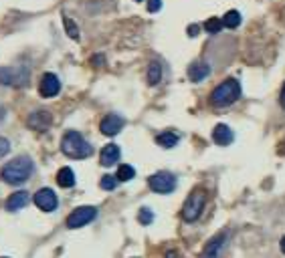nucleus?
Segmentation results:
<instances>
[{"mask_svg":"<svg viewBox=\"0 0 285 258\" xmlns=\"http://www.w3.org/2000/svg\"><path fill=\"white\" fill-rule=\"evenodd\" d=\"M118 182H120V180H118L116 176H103L101 182H99V186H101L103 190H107V192H112V190H116Z\"/></svg>","mask_w":285,"mask_h":258,"instance_id":"25","label":"nucleus"},{"mask_svg":"<svg viewBox=\"0 0 285 258\" xmlns=\"http://www.w3.org/2000/svg\"><path fill=\"white\" fill-rule=\"evenodd\" d=\"M223 25H225L227 29H237V27L241 25V14H239V10H229V12L225 14V18H223Z\"/></svg>","mask_w":285,"mask_h":258,"instance_id":"20","label":"nucleus"},{"mask_svg":"<svg viewBox=\"0 0 285 258\" xmlns=\"http://www.w3.org/2000/svg\"><path fill=\"white\" fill-rule=\"evenodd\" d=\"M39 91H41L42 97H47V99L59 95V91H61V81H59V77L53 75V73H45V75H42V79H41Z\"/></svg>","mask_w":285,"mask_h":258,"instance_id":"8","label":"nucleus"},{"mask_svg":"<svg viewBox=\"0 0 285 258\" xmlns=\"http://www.w3.org/2000/svg\"><path fill=\"white\" fill-rule=\"evenodd\" d=\"M223 27H225V25H223V18H208L206 23H204L206 32H210V34H216Z\"/></svg>","mask_w":285,"mask_h":258,"instance_id":"22","label":"nucleus"},{"mask_svg":"<svg viewBox=\"0 0 285 258\" xmlns=\"http://www.w3.org/2000/svg\"><path fill=\"white\" fill-rule=\"evenodd\" d=\"M210 75V67L206 63H201V61H196V63H192L190 67H188V79L192 81V83H201L204 77H208Z\"/></svg>","mask_w":285,"mask_h":258,"instance_id":"14","label":"nucleus"},{"mask_svg":"<svg viewBox=\"0 0 285 258\" xmlns=\"http://www.w3.org/2000/svg\"><path fill=\"white\" fill-rule=\"evenodd\" d=\"M99 129H101V133L103 135H107V137H114V135H118L122 129H123V119L120 117V115H105L103 119H101V123H99Z\"/></svg>","mask_w":285,"mask_h":258,"instance_id":"10","label":"nucleus"},{"mask_svg":"<svg viewBox=\"0 0 285 258\" xmlns=\"http://www.w3.org/2000/svg\"><path fill=\"white\" fill-rule=\"evenodd\" d=\"M166 258H174V252H170V254H168V256H166Z\"/></svg>","mask_w":285,"mask_h":258,"instance_id":"33","label":"nucleus"},{"mask_svg":"<svg viewBox=\"0 0 285 258\" xmlns=\"http://www.w3.org/2000/svg\"><path fill=\"white\" fill-rule=\"evenodd\" d=\"M35 171V163L29 156H18L14 160H10L4 167H2V180L10 186H18L27 182Z\"/></svg>","mask_w":285,"mask_h":258,"instance_id":"1","label":"nucleus"},{"mask_svg":"<svg viewBox=\"0 0 285 258\" xmlns=\"http://www.w3.org/2000/svg\"><path fill=\"white\" fill-rule=\"evenodd\" d=\"M156 143L162 145V147H166V149H170V147H174V145L178 143V135H176V133H170V131L160 133V135L156 137Z\"/></svg>","mask_w":285,"mask_h":258,"instance_id":"19","label":"nucleus"},{"mask_svg":"<svg viewBox=\"0 0 285 258\" xmlns=\"http://www.w3.org/2000/svg\"><path fill=\"white\" fill-rule=\"evenodd\" d=\"M97 218V208L93 206H79L75 208L69 218H67V226L69 228H81V226H87L89 222H93Z\"/></svg>","mask_w":285,"mask_h":258,"instance_id":"6","label":"nucleus"},{"mask_svg":"<svg viewBox=\"0 0 285 258\" xmlns=\"http://www.w3.org/2000/svg\"><path fill=\"white\" fill-rule=\"evenodd\" d=\"M2 258H6V256H2Z\"/></svg>","mask_w":285,"mask_h":258,"instance_id":"35","label":"nucleus"},{"mask_svg":"<svg viewBox=\"0 0 285 258\" xmlns=\"http://www.w3.org/2000/svg\"><path fill=\"white\" fill-rule=\"evenodd\" d=\"M4 115H6V109H4V107H2V105H0V121H2V119H4Z\"/></svg>","mask_w":285,"mask_h":258,"instance_id":"31","label":"nucleus"},{"mask_svg":"<svg viewBox=\"0 0 285 258\" xmlns=\"http://www.w3.org/2000/svg\"><path fill=\"white\" fill-rule=\"evenodd\" d=\"M162 79V67H160V63H150V67H148V83L150 85H158Z\"/></svg>","mask_w":285,"mask_h":258,"instance_id":"18","label":"nucleus"},{"mask_svg":"<svg viewBox=\"0 0 285 258\" xmlns=\"http://www.w3.org/2000/svg\"><path fill=\"white\" fill-rule=\"evenodd\" d=\"M27 123L31 129H35V131H47L53 123V117L49 111H35V113H31Z\"/></svg>","mask_w":285,"mask_h":258,"instance_id":"11","label":"nucleus"},{"mask_svg":"<svg viewBox=\"0 0 285 258\" xmlns=\"http://www.w3.org/2000/svg\"><path fill=\"white\" fill-rule=\"evenodd\" d=\"M57 184L61 188H73L75 186V174L71 167H61L57 174Z\"/></svg>","mask_w":285,"mask_h":258,"instance_id":"17","label":"nucleus"},{"mask_svg":"<svg viewBox=\"0 0 285 258\" xmlns=\"http://www.w3.org/2000/svg\"><path fill=\"white\" fill-rule=\"evenodd\" d=\"M120 156H122L120 147H118L116 143H107V145L101 149V154H99V161H101L103 167H112L114 163L120 161Z\"/></svg>","mask_w":285,"mask_h":258,"instance_id":"12","label":"nucleus"},{"mask_svg":"<svg viewBox=\"0 0 285 258\" xmlns=\"http://www.w3.org/2000/svg\"><path fill=\"white\" fill-rule=\"evenodd\" d=\"M136 176V169L131 167V165H127V163H123V165H120V169H118V180L120 182H129L131 178Z\"/></svg>","mask_w":285,"mask_h":258,"instance_id":"21","label":"nucleus"},{"mask_svg":"<svg viewBox=\"0 0 285 258\" xmlns=\"http://www.w3.org/2000/svg\"><path fill=\"white\" fill-rule=\"evenodd\" d=\"M61 152L71 160H85V158H89L93 154V147L89 145V141H87L81 133L67 131L61 139Z\"/></svg>","mask_w":285,"mask_h":258,"instance_id":"2","label":"nucleus"},{"mask_svg":"<svg viewBox=\"0 0 285 258\" xmlns=\"http://www.w3.org/2000/svg\"><path fill=\"white\" fill-rule=\"evenodd\" d=\"M148 186L156 194H170L176 188V176L170 174V171H158V174L148 178Z\"/></svg>","mask_w":285,"mask_h":258,"instance_id":"5","label":"nucleus"},{"mask_svg":"<svg viewBox=\"0 0 285 258\" xmlns=\"http://www.w3.org/2000/svg\"><path fill=\"white\" fill-rule=\"evenodd\" d=\"M279 103H281V107L285 109V85H283V89H281V97H279Z\"/></svg>","mask_w":285,"mask_h":258,"instance_id":"29","label":"nucleus"},{"mask_svg":"<svg viewBox=\"0 0 285 258\" xmlns=\"http://www.w3.org/2000/svg\"><path fill=\"white\" fill-rule=\"evenodd\" d=\"M138 220H140V224H144V226L152 224V222H154V212H152L150 208H142L140 214H138Z\"/></svg>","mask_w":285,"mask_h":258,"instance_id":"24","label":"nucleus"},{"mask_svg":"<svg viewBox=\"0 0 285 258\" xmlns=\"http://www.w3.org/2000/svg\"><path fill=\"white\" fill-rule=\"evenodd\" d=\"M35 204L37 208H41L42 212H53L57 206H59V200H57V194L51 190V188H42L35 194Z\"/></svg>","mask_w":285,"mask_h":258,"instance_id":"7","label":"nucleus"},{"mask_svg":"<svg viewBox=\"0 0 285 258\" xmlns=\"http://www.w3.org/2000/svg\"><path fill=\"white\" fill-rule=\"evenodd\" d=\"M241 97V85L237 79H227L223 83H218L214 91L210 93V105L212 107H229Z\"/></svg>","mask_w":285,"mask_h":258,"instance_id":"3","label":"nucleus"},{"mask_svg":"<svg viewBox=\"0 0 285 258\" xmlns=\"http://www.w3.org/2000/svg\"><path fill=\"white\" fill-rule=\"evenodd\" d=\"M10 152V141L6 137H0V158H4Z\"/></svg>","mask_w":285,"mask_h":258,"instance_id":"26","label":"nucleus"},{"mask_svg":"<svg viewBox=\"0 0 285 258\" xmlns=\"http://www.w3.org/2000/svg\"><path fill=\"white\" fill-rule=\"evenodd\" d=\"M63 25H65V31H67V34H69L73 40H77V38H79V29H77V25L73 23L71 18L65 16V18H63Z\"/></svg>","mask_w":285,"mask_h":258,"instance_id":"23","label":"nucleus"},{"mask_svg":"<svg viewBox=\"0 0 285 258\" xmlns=\"http://www.w3.org/2000/svg\"><path fill=\"white\" fill-rule=\"evenodd\" d=\"M204 206H206V192L203 188H196L182 206V220L184 222H196L201 218Z\"/></svg>","mask_w":285,"mask_h":258,"instance_id":"4","label":"nucleus"},{"mask_svg":"<svg viewBox=\"0 0 285 258\" xmlns=\"http://www.w3.org/2000/svg\"><path fill=\"white\" fill-rule=\"evenodd\" d=\"M281 252L285 254V236H283V238H281Z\"/></svg>","mask_w":285,"mask_h":258,"instance_id":"32","label":"nucleus"},{"mask_svg":"<svg viewBox=\"0 0 285 258\" xmlns=\"http://www.w3.org/2000/svg\"><path fill=\"white\" fill-rule=\"evenodd\" d=\"M212 139H214L216 145H229V143H233L235 135H233V131H231L229 125L218 123V125L212 129Z\"/></svg>","mask_w":285,"mask_h":258,"instance_id":"13","label":"nucleus"},{"mask_svg":"<svg viewBox=\"0 0 285 258\" xmlns=\"http://www.w3.org/2000/svg\"><path fill=\"white\" fill-rule=\"evenodd\" d=\"M136 2H142V0H136Z\"/></svg>","mask_w":285,"mask_h":258,"instance_id":"34","label":"nucleus"},{"mask_svg":"<svg viewBox=\"0 0 285 258\" xmlns=\"http://www.w3.org/2000/svg\"><path fill=\"white\" fill-rule=\"evenodd\" d=\"M227 232H218L216 236H212V238L206 242L204 250H203V258H218V254H221V250L225 248V242H227Z\"/></svg>","mask_w":285,"mask_h":258,"instance_id":"9","label":"nucleus"},{"mask_svg":"<svg viewBox=\"0 0 285 258\" xmlns=\"http://www.w3.org/2000/svg\"><path fill=\"white\" fill-rule=\"evenodd\" d=\"M160 8H162V0H150V4H148L150 12H158Z\"/></svg>","mask_w":285,"mask_h":258,"instance_id":"27","label":"nucleus"},{"mask_svg":"<svg viewBox=\"0 0 285 258\" xmlns=\"http://www.w3.org/2000/svg\"><path fill=\"white\" fill-rule=\"evenodd\" d=\"M279 154H281V156H285V139L279 143Z\"/></svg>","mask_w":285,"mask_h":258,"instance_id":"30","label":"nucleus"},{"mask_svg":"<svg viewBox=\"0 0 285 258\" xmlns=\"http://www.w3.org/2000/svg\"><path fill=\"white\" fill-rule=\"evenodd\" d=\"M188 34H190V36H196V34H199V27L190 25V27H188Z\"/></svg>","mask_w":285,"mask_h":258,"instance_id":"28","label":"nucleus"},{"mask_svg":"<svg viewBox=\"0 0 285 258\" xmlns=\"http://www.w3.org/2000/svg\"><path fill=\"white\" fill-rule=\"evenodd\" d=\"M29 204V194L23 190V192H14L12 196L6 200V210L8 212H16L20 208H25Z\"/></svg>","mask_w":285,"mask_h":258,"instance_id":"15","label":"nucleus"},{"mask_svg":"<svg viewBox=\"0 0 285 258\" xmlns=\"http://www.w3.org/2000/svg\"><path fill=\"white\" fill-rule=\"evenodd\" d=\"M25 81H27V77L16 75L14 69H0V83H4V85H20Z\"/></svg>","mask_w":285,"mask_h":258,"instance_id":"16","label":"nucleus"}]
</instances>
